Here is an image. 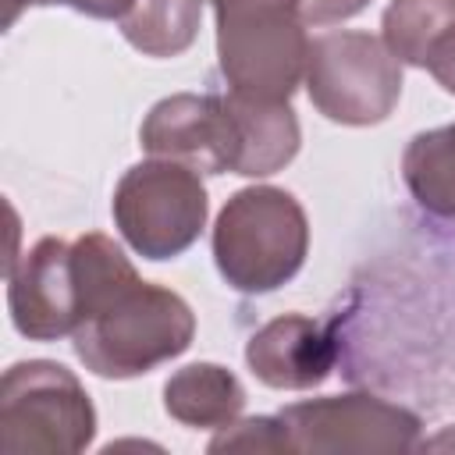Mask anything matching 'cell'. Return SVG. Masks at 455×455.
<instances>
[{"mask_svg": "<svg viewBox=\"0 0 455 455\" xmlns=\"http://www.w3.org/2000/svg\"><path fill=\"white\" fill-rule=\"evenodd\" d=\"M196 316L188 302L160 284L132 281L103 309L78 323L71 334L75 355L107 380H128L171 363L192 345Z\"/></svg>", "mask_w": 455, "mask_h": 455, "instance_id": "1", "label": "cell"}, {"mask_svg": "<svg viewBox=\"0 0 455 455\" xmlns=\"http://www.w3.org/2000/svg\"><path fill=\"white\" fill-rule=\"evenodd\" d=\"M366 7H370V0H299V11L306 18V25H316V28L348 21Z\"/></svg>", "mask_w": 455, "mask_h": 455, "instance_id": "17", "label": "cell"}, {"mask_svg": "<svg viewBox=\"0 0 455 455\" xmlns=\"http://www.w3.org/2000/svg\"><path fill=\"white\" fill-rule=\"evenodd\" d=\"M309 103L334 124H380L402 96V60L370 32H323L306 57Z\"/></svg>", "mask_w": 455, "mask_h": 455, "instance_id": "5", "label": "cell"}, {"mask_svg": "<svg viewBox=\"0 0 455 455\" xmlns=\"http://www.w3.org/2000/svg\"><path fill=\"white\" fill-rule=\"evenodd\" d=\"M380 28V39L402 64L430 71L455 43V0H391Z\"/></svg>", "mask_w": 455, "mask_h": 455, "instance_id": "13", "label": "cell"}, {"mask_svg": "<svg viewBox=\"0 0 455 455\" xmlns=\"http://www.w3.org/2000/svg\"><path fill=\"white\" fill-rule=\"evenodd\" d=\"M402 178L427 213L455 220V121L412 135L402 153Z\"/></svg>", "mask_w": 455, "mask_h": 455, "instance_id": "14", "label": "cell"}, {"mask_svg": "<svg viewBox=\"0 0 455 455\" xmlns=\"http://www.w3.org/2000/svg\"><path fill=\"white\" fill-rule=\"evenodd\" d=\"M110 210L121 238L142 259H174L206 228L210 199L199 171L153 156L124 171Z\"/></svg>", "mask_w": 455, "mask_h": 455, "instance_id": "6", "label": "cell"}, {"mask_svg": "<svg viewBox=\"0 0 455 455\" xmlns=\"http://www.w3.org/2000/svg\"><path fill=\"white\" fill-rule=\"evenodd\" d=\"M291 451H409L419 448V419L377 395L306 398L277 412Z\"/></svg>", "mask_w": 455, "mask_h": 455, "instance_id": "7", "label": "cell"}, {"mask_svg": "<svg viewBox=\"0 0 455 455\" xmlns=\"http://www.w3.org/2000/svg\"><path fill=\"white\" fill-rule=\"evenodd\" d=\"M139 142L149 156L178 160L199 174H224L235 164L231 100L217 92H174L146 114Z\"/></svg>", "mask_w": 455, "mask_h": 455, "instance_id": "8", "label": "cell"}, {"mask_svg": "<svg viewBox=\"0 0 455 455\" xmlns=\"http://www.w3.org/2000/svg\"><path fill=\"white\" fill-rule=\"evenodd\" d=\"M203 21V0H135L132 11L117 21L121 36L146 57H178L185 53Z\"/></svg>", "mask_w": 455, "mask_h": 455, "instance_id": "15", "label": "cell"}, {"mask_svg": "<svg viewBox=\"0 0 455 455\" xmlns=\"http://www.w3.org/2000/svg\"><path fill=\"white\" fill-rule=\"evenodd\" d=\"M96 434L82 380L53 359L14 363L0 380V448L7 455H75Z\"/></svg>", "mask_w": 455, "mask_h": 455, "instance_id": "4", "label": "cell"}, {"mask_svg": "<svg viewBox=\"0 0 455 455\" xmlns=\"http://www.w3.org/2000/svg\"><path fill=\"white\" fill-rule=\"evenodd\" d=\"M210 451H291V444L281 416H252L220 427Z\"/></svg>", "mask_w": 455, "mask_h": 455, "instance_id": "16", "label": "cell"}, {"mask_svg": "<svg viewBox=\"0 0 455 455\" xmlns=\"http://www.w3.org/2000/svg\"><path fill=\"white\" fill-rule=\"evenodd\" d=\"M7 306L18 334L32 341H57L75 334L82 320L75 252L64 238H39L21 259L7 267Z\"/></svg>", "mask_w": 455, "mask_h": 455, "instance_id": "9", "label": "cell"}, {"mask_svg": "<svg viewBox=\"0 0 455 455\" xmlns=\"http://www.w3.org/2000/svg\"><path fill=\"white\" fill-rule=\"evenodd\" d=\"M334 338L302 313H284L263 323L245 345L249 370L277 391H309L323 384L334 370Z\"/></svg>", "mask_w": 455, "mask_h": 455, "instance_id": "10", "label": "cell"}, {"mask_svg": "<svg viewBox=\"0 0 455 455\" xmlns=\"http://www.w3.org/2000/svg\"><path fill=\"white\" fill-rule=\"evenodd\" d=\"M25 7H46V0H4V28H11Z\"/></svg>", "mask_w": 455, "mask_h": 455, "instance_id": "19", "label": "cell"}, {"mask_svg": "<svg viewBox=\"0 0 455 455\" xmlns=\"http://www.w3.org/2000/svg\"><path fill=\"white\" fill-rule=\"evenodd\" d=\"M235 114V164L231 174L267 178L288 167L299 153L302 132L288 103H259L228 92Z\"/></svg>", "mask_w": 455, "mask_h": 455, "instance_id": "11", "label": "cell"}, {"mask_svg": "<svg viewBox=\"0 0 455 455\" xmlns=\"http://www.w3.org/2000/svg\"><path fill=\"white\" fill-rule=\"evenodd\" d=\"M309 252V220L299 199L274 185L235 192L213 224V263L245 295L288 284Z\"/></svg>", "mask_w": 455, "mask_h": 455, "instance_id": "2", "label": "cell"}, {"mask_svg": "<svg viewBox=\"0 0 455 455\" xmlns=\"http://www.w3.org/2000/svg\"><path fill=\"white\" fill-rule=\"evenodd\" d=\"M217 64L228 92L288 103L306 78L309 36L299 0H213Z\"/></svg>", "mask_w": 455, "mask_h": 455, "instance_id": "3", "label": "cell"}, {"mask_svg": "<svg viewBox=\"0 0 455 455\" xmlns=\"http://www.w3.org/2000/svg\"><path fill=\"white\" fill-rule=\"evenodd\" d=\"M423 448H455V430H444V434H437V437H430Z\"/></svg>", "mask_w": 455, "mask_h": 455, "instance_id": "20", "label": "cell"}, {"mask_svg": "<svg viewBox=\"0 0 455 455\" xmlns=\"http://www.w3.org/2000/svg\"><path fill=\"white\" fill-rule=\"evenodd\" d=\"M164 409L199 430H220L235 423L245 409V387L242 380L217 363H192L167 377L164 384Z\"/></svg>", "mask_w": 455, "mask_h": 455, "instance_id": "12", "label": "cell"}, {"mask_svg": "<svg viewBox=\"0 0 455 455\" xmlns=\"http://www.w3.org/2000/svg\"><path fill=\"white\" fill-rule=\"evenodd\" d=\"M46 4H64L78 14H89V18H103V21H121L135 0H46Z\"/></svg>", "mask_w": 455, "mask_h": 455, "instance_id": "18", "label": "cell"}]
</instances>
